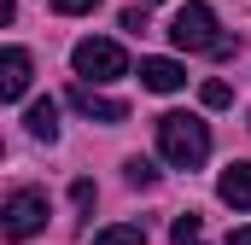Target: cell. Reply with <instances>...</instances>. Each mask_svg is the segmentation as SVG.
Listing matches in <instances>:
<instances>
[{"mask_svg": "<svg viewBox=\"0 0 251 245\" xmlns=\"http://www.w3.org/2000/svg\"><path fill=\"white\" fill-rule=\"evenodd\" d=\"M123 175H128V187H158V164L152 158H128Z\"/></svg>", "mask_w": 251, "mask_h": 245, "instance_id": "11", "label": "cell"}, {"mask_svg": "<svg viewBox=\"0 0 251 245\" xmlns=\"http://www.w3.org/2000/svg\"><path fill=\"white\" fill-rule=\"evenodd\" d=\"M158 152L176 170H199L210 158V128L199 117H187V111H170V117H158Z\"/></svg>", "mask_w": 251, "mask_h": 245, "instance_id": "1", "label": "cell"}, {"mask_svg": "<svg viewBox=\"0 0 251 245\" xmlns=\"http://www.w3.org/2000/svg\"><path fill=\"white\" fill-rule=\"evenodd\" d=\"M100 0H53V12H64V18H82V12H94Z\"/></svg>", "mask_w": 251, "mask_h": 245, "instance_id": "14", "label": "cell"}, {"mask_svg": "<svg viewBox=\"0 0 251 245\" xmlns=\"http://www.w3.org/2000/svg\"><path fill=\"white\" fill-rule=\"evenodd\" d=\"M94 245H146V228H134V222H117V228L94 234Z\"/></svg>", "mask_w": 251, "mask_h": 245, "instance_id": "10", "label": "cell"}, {"mask_svg": "<svg viewBox=\"0 0 251 245\" xmlns=\"http://www.w3.org/2000/svg\"><path fill=\"white\" fill-rule=\"evenodd\" d=\"M140 82L152 94H176V88H187V70L176 59H140Z\"/></svg>", "mask_w": 251, "mask_h": 245, "instance_id": "8", "label": "cell"}, {"mask_svg": "<svg viewBox=\"0 0 251 245\" xmlns=\"http://www.w3.org/2000/svg\"><path fill=\"white\" fill-rule=\"evenodd\" d=\"M199 228H204V216H176V228H170V234H176V245H199Z\"/></svg>", "mask_w": 251, "mask_h": 245, "instance_id": "12", "label": "cell"}, {"mask_svg": "<svg viewBox=\"0 0 251 245\" xmlns=\"http://www.w3.org/2000/svg\"><path fill=\"white\" fill-rule=\"evenodd\" d=\"M170 41H176L181 53H216V59H228V53H234V41H228V35H216V12H210L204 0H187V6L176 12Z\"/></svg>", "mask_w": 251, "mask_h": 245, "instance_id": "2", "label": "cell"}, {"mask_svg": "<svg viewBox=\"0 0 251 245\" xmlns=\"http://www.w3.org/2000/svg\"><path fill=\"white\" fill-rule=\"evenodd\" d=\"M228 245H251V228H234V234H228Z\"/></svg>", "mask_w": 251, "mask_h": 245, "instance_id": "15", "label": "cell"}, {"mask_svg": "<svg viewBox=\"0 0 251 245\" xmlns=\"http://www.w3.org/2000/svg\"><path fill=\"white\" fill-rule=\"evenodd\" d=\"M24 94H29V53L6 47L0 53V99H24Z\"/></svg>", "mask_w": 251, "mask_h": 245, "instance_id": "6", "label": "cell"}, {"mask_svg": "<svg viewBox=\"0 0 251 245\" xmlns=\"http://www.w3.org/2000/svg\"><path fill=\"white\" fill-rule=\"evenodd\" d=\"M199 99H204L210 111H222V105L234 99V88H228V82H204V88H199Z\"/></svg>", "mask_w": 251, "mask_h": 245, "instance_id": "13", "label": "cell"}, {"mask_svg": "<svg viewBox=\"0 0 251 245\" xmlns=\"http://www.w3.org/2000/svg\"><path fill=\"white\" fill-rule=\"evenodd\" d=\"M41 228H47V193L18 187V193L6 198V210H0V234H6V240H35Z\"/></svg>", "mask_w": 251, "mask_h": 245, "instance_id": "4", "label": "cell"}, {"mask_svg": "<svg viewBox=\"0 0 251 245\" xmlns=\"http://www.w3.org/2000/svg\"><path fill=\"white\" fill-rule=\"evenodd\" d=\"M216 198L234 204V210H251V164H228L216 175Z\"/></svg>", "mask_w": 251, "mask_h": 245, "instance_id": "7", "label": "cell"}, {"mask_svg": "<svg viewBox=\"0 0 251 245\" xmlns=\"http://www.w3.org/2000/svg\"><path fill=\"white\" fill-rule=\"evenodd\" d=\"M70 64H76V76H82L88 88H94V82H117V76H128V53L117 47V41H105V35H88V41H76Z\"/></svg>", "mask_w": 251, "mask_h": 245, "instance_id": "3", "label": "cell"}, {"mask_svg": "<svg viewBox=\"0 0 251 245\" xmlns=\"http://www.w3.org/2000/svg\"><path fill=\"white\" fill-rule=\"evenodd\" d=\"M24 128H29L35 140H47V146H53V140H59V105H53V99H35V105L24 111Z\"/></svg>", "mask_w": 251, "mask_h": 245, "instance_id": "9", "label": "cell"}, {"mask_svg": "<svg viewBox=\"0 0 251 245\" xmlns=\"http://www.w3.org/2000/svg\"><path fill=\"white\" fill-rule=\"evenodd\" d=\"M70 105H76L82 117H94V122H123V117H128L123 99H111V94H100V88H88V82L70 88Z\"/></svg>", "mask_w": 251, "mask_h": 245, "instance_id": "5", "label": "cell"}]
</instances>
